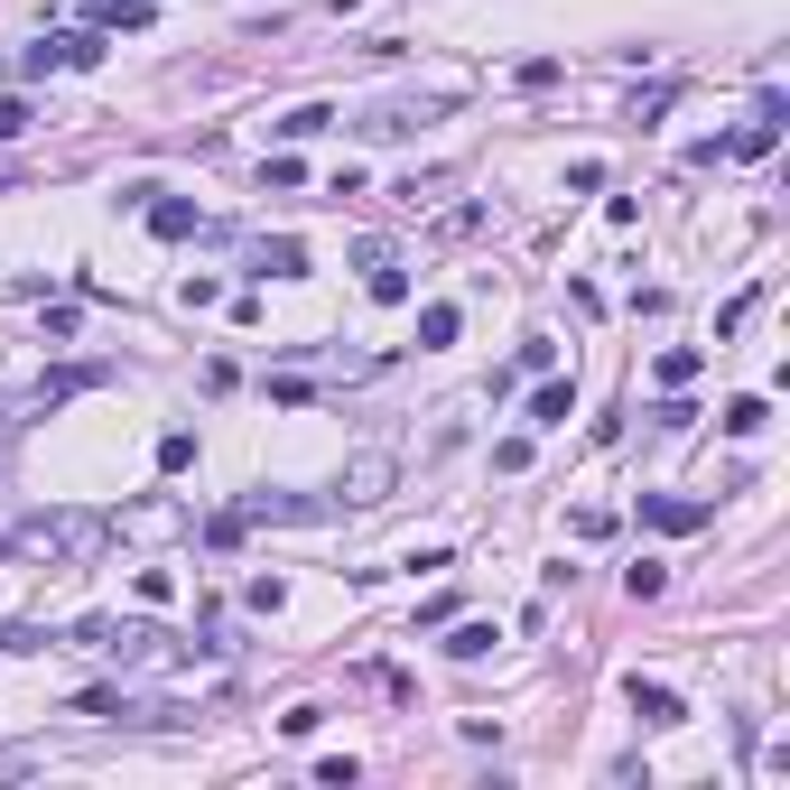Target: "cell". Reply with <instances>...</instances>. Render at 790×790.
Here are the masks:
<instances>
[{"label":"cell","instance_id":"obj_1","mask_svg":"<svg viewBox=\"0 0 790 790\" xmlns=\"http://www.w3.org/2000/svg\"><path fill=\"white\" fill-rule=\"evenodd\" d=\"M642 521H661V531H698L707 503H689V493H642Z\"/></svg>","mask_w":790,"mask_h":790},{"label":"cell","instance_id":"obj_4","mask_svg":"<svg viewBox=\"0 0 790 790\" xmlns=\"http://www.w3.org/2000/svg\"><path fill=\"white\" fill-rule=\"evenodd\" d=\"M531 418H540V428H567V418H576V391H567V382H549L540 401H531Z\"/></svg>","mask_w":790,"mask_h":790},{"label":"cell","instance_id":"obj_9","mask_svg":"<svg viewBox=\"0 0 790 790\" xmlns=\"http://www.w3.org/2000/svg\"><path fill=\"white\" fill-rule=\"evenodd\" d=\"M326 121H335V112H326V102H298V112H288L279 130H288V140H307V130H326Z\"/></svg>","mask_w":790,"mask_h":790},{"label":"cell","instance_id":"obj_6","mask_svg":"<svg viewBox=\"0 0 790 790\" xmlns=\"http://www.w3.org/2000/svg\"><path fill=\"white\" fill-rule=\"evenodd\" d=\"M661 382L689 391V382H698V345H670V354H661Z\"/></svg>","mask_w":790,"mask_h":790},{"label":"cell","instance_id":"obj_11","mask_svg":"<svg viewBox=\"0 0 790 790\" xmlns=\"http://www.w3.org/2000/svg\"><path fill=\"white\" fill-rule=\"evenodd\" d=\"M762 418H772V409H762V401H725V428H734V437H753V428H762Z\"/></svg>","mask_w":790,"mask_h":790},{"label":"cell","instance_id":"obj_8","mask_svg":"<svg viewBox=\"0 0 790 790\" xmlns=\"http://www.w3.org/2000/svg\"><path fill=\"white\" fill-rule=\"evenodd\" d=\"M446 651H456V661H484V651H493V623H465V632H456Z\"/></svg>","mask_w":790,"mask_h":790},{"label":"cell","instance_id":"obj_3","mask_svg":"<svg viewBox=\"0 0 790 790\" xmlns=\"http://www.w3.org/2000/svg\"><path fill=\"white\" fill-rule=\"evenodd\" d=\"M632 717H642V725H679V698H670V689H642V679H632Z\"/></svg>","mask_w":790,"mask_h":790},{"label":"cell","instance_id":"obj_7","mask_svg":"<svg viewBox=\"0 0 790 790\" xmlns=\"http://www.w3.org/2000/svg\"><path fill=\"white\" fill-rule=\"evenodd\" d=\"M418 345H456V307H428V316H418Z\"/></svg>","mask_w":790,"mask_h":790},{"label":"cell","instance_id":"obj_12","mask_svg":"<svg viewBox=\"0 0 790 790\" xmlns=\"http://www.w3.org/2000/svg\"><path fill=\"white\" fill-rule=\"evenodd\" d=\"M29 130V102H0V140H19Z\"/></svg>","mask_w":790,"mask_h":790},{"label":"cell","instance_id":"obj_5","mask_svg":"<svg viewBox=\"0 0 790 790\" xmlns=\"http://www.w3.org/2000/svg\"><path fill=\"white\" fill-rule=\"evenodd\" d=\"M158 233H168V243H187V233H196V205L187 196H168V205H158V215H149Z\"/></svg>","mask_w":790,"mask_h":790},{"label":"cell","instance_id":"obj_10","mask_svg":"<svg viewBox=\"0 0 790 790\" xmlns=\"http://www.w3.org/2000/svg\"><path fill=\"white\" fill-rule=\"evenodd\" d=\"M567 531H576V540H604V531H614V512H604V503H576Z\"/></svg>","mask_w":790,"mask_h":790},{"label":"cell","instance_id":"obj_2","mask_svg":"<svg viewBox=\"0 0 790 790\" xmlns=\"http://www.w3.org/2000/svg\"><path fill=\"white\" fill-rule=\"evenodd\" d=\"M298 270H307L298 243H260V251H251V279H298Z\"/></svg>","mask_w":790,"mask_h":790}]
</instances>
